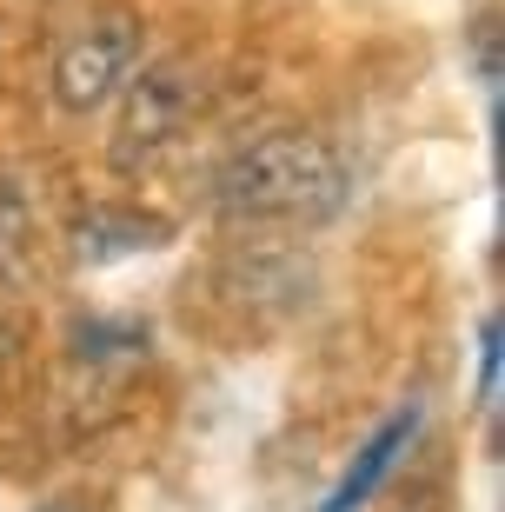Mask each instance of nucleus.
<instances>
[{
	"mask_svg": "<svg viewBox=\"0 0 505 512\" xmlns=\"http://www.w3.org/2000/svg\"><path fill=\"white\" fill-rule=\"evenodd\" d=\"M47 273V193L27 167H0V286H27Z\"/></svg>",
	"mask_w": 505,
	"mask_h": 512,
	"instance_id": "20e7f679",
	"label": "nucleus"
},
{
	"mask_svg": "<svg viewBox=\"0 0 505 512\" xmlns=\"http://www.w3.org/2000/svg\"><path fill=\"white\" fill-rule=\"evenodd\" d=\"M20 340H27V333H20V320H14V306H0V373H7V366L20 360Z\"/></svg>",
	"mask_w": 505,
	"mask_h": 512,
	"instance_id": "6e6552de",
	"label": "nucleus"
},
{
	"mask_svg": "<svg viewBox=\"0 0 505 512\" xmlns=\"http://www.w3.org/2000/svg\"><path fill=\"white\" fill-rule=\"evenodd\" d=\"M206 80L193 74V60H147L133 67V80L120 87V127H113V167L120 173H147L160 167L187 127L200 120Z\"/></svg>",
	"mask_w": 505,
	"mask_h": 512,
	"instance_id": "7ed1b4c3",
	"label": "nucleus"
},
{
	"mask_svg": "<svg viewBox=\"0 0 505 512\" xmlns=\"http://www.w3.org/2000/svg\"><path fill=\"white\" fill-rule=\"evenodd\" d=\"M412 439H419V406H399V413L386 419V426H379L366 446H359V459L346 466V479H339L333 493H326V506H319V512H359L366 499L379 493V479L399 466V453H406Z\"/></svg>",
	"mask_w": 505,
	"mask_h": 512,
	"instance_id": "423d86ee",
	"label": "nucleus"
},
{
	"mask_svg": "<svg viewBox=\"0 0 505 512\" xmlns=\"http://www.w3.org/2000/svg\"><path fill=\"white\" fill-rule=\"evenodd\" d=\"M40 512H80V506H74V499H54V506H40Z\"/></svg>",
	"mask_w": 505,
	"mask_h": 512,
	"instance_id": "1a4fd4ad",
	"label": "nucleus"
},
{
	"mask_svg": "<svg viewBox=\"0 0 505 512\" xmlns=\"http://www.w3.org/2000/svg\"><path fill=\"white\" fill-rule=\"evenodd\" d=\"M353 193V167L326 133L273 127L213 167V213L233 227H326Z\"/></svg>",
	"mask_w": 505,
	"mask_h": 512,
	"instance_id": "f257e3e1",
	"label": "nucleus"
},
{
	"mask_svg": "<svg viewBox=\"0 0 505 512\" xmlns=\"http://www.w3.org/2000/svg\"><path fill=\"white\" fill-rule=\"evenodd\" d=\"M140 60H147V27H140V14H133V7H107V14L80 20L74 34L60 40L47 94H54L60 114L94 120L100 107L120 100V87L133 80Z\"/></svg>",
	"mask_w": 505,
	"mask_h": 512,
	"instance_id": "f03ea898",
	"label": "nucleus"
},
{
	"mask_svg": "<svg viewBox=\"0 0 505 512\" xmlns=\"http://www.w3.org/2000/svg\"><path fill=\"white\" fill-rule=\"evenodd\" d=\"M167 240H173L167 213L127 207V200H94V207L74 213V227H67V253H74L80 266H113V260H133V253H160Z\"/></svg>",
	"mask_w": 505,
	"mask_h": 512,
	"instance_id": "39448f33",
	"label": "nucleus"
},
{
	"mask_svg": "<svg viewBox=\"0 0 505 512\" xmlns=\"http://www.w3.org/2000/svg\"><path fill=\"white\" fill-rule=\"evenodd\" d=\"M479 399H499V320H486V346H479Z\"/></svg>",
	"mask_w": 505,
	"mask_h": 512,
	"instance_id": "0eeeda50",
	"label": "nucleus"
}]
</instances>
